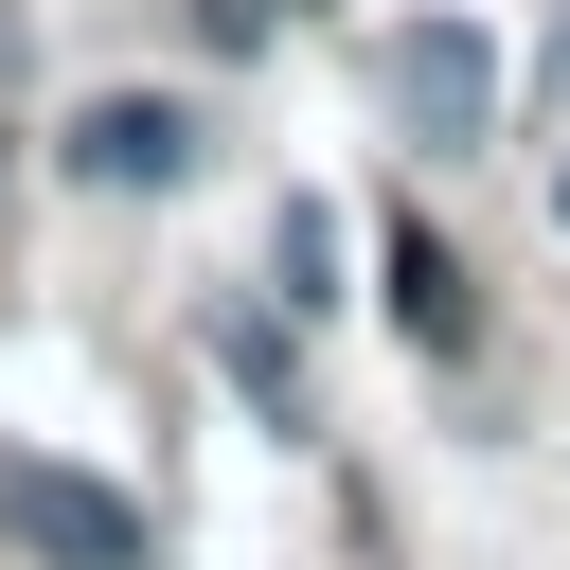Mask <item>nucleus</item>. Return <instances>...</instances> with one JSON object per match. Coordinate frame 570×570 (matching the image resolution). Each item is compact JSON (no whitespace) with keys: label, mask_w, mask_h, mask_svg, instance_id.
<instances>
[{"label":"nucleus","mask_w":570,"mask_h":570,"mask_svg":"<svg viewBox=\"0 0 570 570\" xmlns=\"http://www.w3.org/2000/svg\"><path fill=\"white\" fill-rule=\"evenodd\" d=\"M71 178L89 196H178L196 178V107L178 89H89L71 107Z\"/></svg>","instance_id":"7ed1b4c3"},{"label":"nucleus","mask_w":570,"mask_h":570,"mask_svg":"<svg viewBox=\"0 0 570 570\" xmlns=\"http://www.w3.org/2000/svg\"><path fill=\"white\" fill-rule=\"evenodd\" d=\"M0 534H18L36 570H142V552H160L142 499H125V481H71V463H0Z\"/></svg>","instance_id":"f03ea898"},{"label":"nucleus","mask_w":570,"mask_h":570,"mask_svg":"<svg viewBox=\"0 0 570 570\" xmlns=\"http://www.w3.org/2000/svg\"><path fill=\"white\" fill-rule=\"evenodd\" d=\"M18 53H36V36H18V0H0V89H18Z\"/></svg>","instance_id":"423d86ee"},{"label":"nucleus","mask_w":570,"mask_h":570,"mask_svg":"<svg viewBox=\"0 0 570 570\" xmlns=\"http://www.w3.org/2000/svg\"><path fill=\"white\" fill-rule=\"evenodd\" d=\"M552 214H570V160H552Z\"/></svg>","instance_id":"0eeeda50"},{"label":"nucleus","mask_w":570,"mask_h":570,"mask_svg":"<svg viewBox=\"0 0 570 570\" xmlns=\"http://www.w3.org/2000/svg\"><path fill=\"white\" fill-rule=\"evenodd\" d=\"M374 267H392L410 356H463V267H445V232H428V214H392V232H374Z\"/></svg>","instance_id":"20e7f679"},{"label":"nucleus","mask_w":570,"mask_h":570,"mask_svg":"<svg viewBox=\"0 0 570 570\" xmlns=\"http://www.w3.org/2000/svg\"><path fill=\"white\" fill-rule=\"evenodd\" d=\"M267 267H285V303H338V214H321V196H303V214H285V232H267Z\"/></svg>","instance_id":"39448f33"},{"label":"nucleus","mask_w":570,"mask_h":570,"mask_svg":"<svg viewBox=\"0 0 570 570\" xmlns=\"http://www.w3.org/2000/svg\"><path fill=\"white\" fill-rule=\"evenodd\" d=\"M374 89H392V125H410L428 160L499 142V36H481V18H392V36H374Z\"/></svg>","instance_id":"f257e3e1"}]
</instances>
